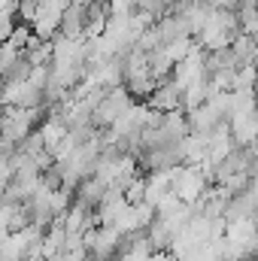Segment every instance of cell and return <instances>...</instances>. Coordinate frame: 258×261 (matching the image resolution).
<instances>
[{
  "label": "cell",
  "instance_id": "6da1fadb",
  "mask_svg": "<svg viewBox=\"0 0 258 261\" xmlns=\"http://www.w3.org/2000/svg\"><path fill=\"white\" fill-rule=\"evenodd\" d=\"M125 197H128V203H140L143 197H146V176H134L128 182V189H125Z\"/></svg>",
  "mask_w": 258,
  "mask_h": 261
}]
</instances>
